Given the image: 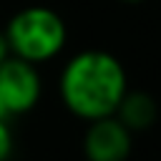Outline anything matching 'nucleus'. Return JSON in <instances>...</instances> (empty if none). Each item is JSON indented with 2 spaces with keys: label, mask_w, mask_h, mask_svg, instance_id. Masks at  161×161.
<instances>
[{
  "label": "nucleus",
  "mask_w": 161,
  "mask_h": 161,
  "mask_svg": "<svg viewBox=\"0 0 161 161\" xmlns=\"http://www.w3.org/2000/svg\"><path fill=\"white\" fill-rule=\"evenodd\" d=\"M13 148H15V138H13L10 121L0 118V161H10Z\"/></svg>",
  "instance_id": "423d86ee"
},
{
  "label": "nucleus",
  "mask_w": 161,
  "mask_h": 161,
  "mask_svg": "<svg viewBox=\"0 0 161 161\" xmlns=\"http://www.w3.org/2000/svg\"><path fill=\"white\" fill-rule=\"evenodd\" d=\"M131 133H141V131H148L153 123H156V116H158V106L153 101L151 93L146 91H126V96L121 98L116 113H113Z\"/></svg>",
  "instance_id": "39448f33"
},
{
  "label": "nucleus",
  "mask_w": 161,
  "mask_h": 161,
  "mask_svg": "<svg viewBox=\"0 0 161 161\" xmlns=\"http://www.w3.org/2000/svg\"><path fill=\"white\" fill-rule=\"evenodd\" d=\"M121 3H126V5H141V3H146V0H121Z\"/></svg>",
  "instance_id": "6e6552de"
},
{
  "label": "nucleus",
  "mask_w": 161,
  "mask_h": 161,
  "mask_svg": "<svg viewBox=\"0 0 161 161\" xmlns=\"http://www.w3.org/2000/svg\"><path fill=\"white\" fill-rule=\"evenodd\" d=\"M43 93V80L38 65L20 58H8L0 63V118L10 121L15 116L30 113Z\"/></svg>",
  "instance_id": "7ed1b4c3"
},
{
  "label": "nucleus",
  "mask_w": 161,
  "mask_h": 161,
  "mask_svg": "<svg viewBox=\"0 0 161 161\" xmlns=\"http://www.w3.org/2000/svg\"><path fill=\"white\" fill-rule=\"evenodd\" d=\"M10 58V48H8V40H5V33L0 30V63H5Z\"/></svg>",
  "instance_id": "0eeeda50"
},
{
  "label": "nucleus",
  "mask_w": 161,
  "mask_h": 161,
  "mask_svg": "<svg viewBox=\"0 0 161 161\" xmlns=\"http://www.w3.org/2000/svg\"><path fill=\"white\" fill-rule=\"evenodd\" d=\"M5 40L13 58L40 65L60 55L68 43V28L60 13L48 5H28L5 25Z\"/></svg>",
  "instance_id": "f03ea898"
},
{
  "label": "nucleus",
  "mask_w": 161,
  "mask_h": 161,
  "mask_svg": "<svg viewBox=\"0 0 161 161\" xmlns=\"http://www.w3.org/2000/svg\"><path fill=\"white\" fill-rule=\"evenodd\" d=\"M128 91L123 63L108 50H80L70 55L58 78V93L70 116L96 121L113 116Z\"/></svg>",
  "instance_id": "f257e3e1"
},
{
  "label": "nucleus",
  "mask_w": 161,
  "mask_h": 161,
  "mask_svg": "<svg viewBox=\"0 0 161 161\" xmlns=\"http://www.w3.org/2000/svg\"><path fill=\"white\" fill-rule=\"evenodd\" d=\"M133 151V133L116 118L88 121L83 133V156L86 161H128Z\"/></svg>",
  "instance_id": "20e7f679"
}]
</instances>
